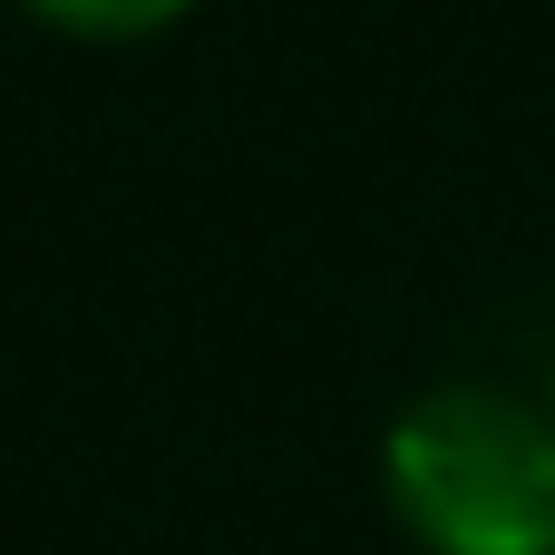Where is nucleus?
I'll list each match as a JSON object with an SVG mask.
<instances>
[{"mask_svg":"<svg viewBox=\"0 0 555 555\" xmlns=\"http://www.w3.org/2000/svg\"><path fill=\"white\" fill-rule=\"evenodd\" d=\"M380 488L429 555H555V410L439 380L390 420Z\"/></svg>","mask_w":555,"mask_h":555,"instance_id":"obj_1","label":"nucleus"},{"mask_svg":"<svg viewBox=\"0 0 555 555\" xmlns=\"http://www.w3.org/2000/svg\"><path fill=\"white\" fill-rule=\"evenodd\" d=\"M20 10L49 20V29H68V39H146V29L185 20L195 0H20Z\"/></svg>","mask_w":555,"mask_h":555,"instance_id":"obj_2","label":"nucleus"},{"mask_svg":"<svg viewBox=\"0 0 555 555\" xmlns=\"http://www.w3.org/2000/svg\"><path fill=\"white\" fill-rule=\"evenodd\" d=\"M546 410H555V400H546Z\"/></svg>","mask_w":555,"mask_h":555,"instance_id":"obj_3","label":"nucleus"}]
</instances>
